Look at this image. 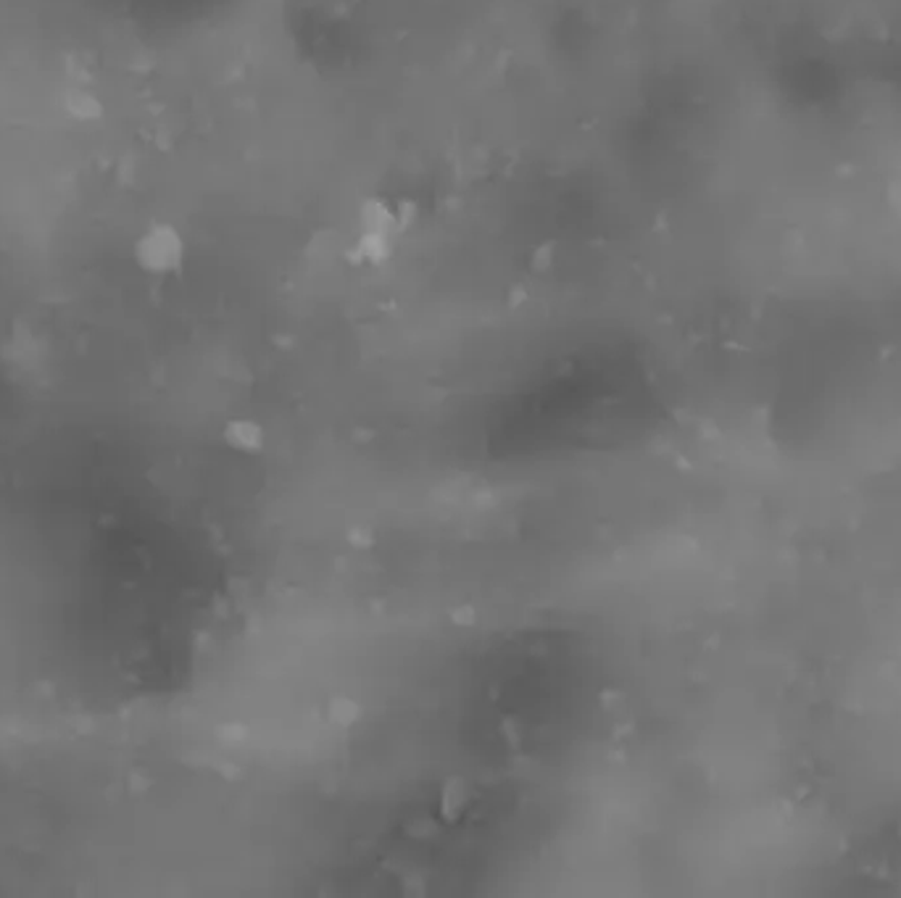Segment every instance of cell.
I'll return each mask as SVG.
<instances>
[{
  "mask_svg": "<svg viewBox=\"0 0 901 898\" xmlns=\"http://www.w3.org/2000/svg\"><path fill=\"white\" fill-rule=\"evenodd\" d=\"M132 256H135L138 267H140L145 275L164 277V275H172V272H177L183 267V261H185V240H183V235L172 224L158 222V224H150L135 240Z\"/></svg>",
  "mask_w": 901,
  "mask_h": 898,
  "instance_id": "1",
  "label": "cell"
},
{
  "mask_svg": "<svg viewBox=\"0 0 901 898\" xmlns=\"http://www.w3.org/2000/svg\"><path fill=\"white\" fill-rule=\"evenodd\" d=\"M61 106L64 111L74 119V122H82V124H90V122H98L103 116V103L100 97L85 88H72L66 90L64 97H61Z\"/></svg>",
  "mask_w": 901,
  "mask_h": 898,
  "instance_id": "2",
  "label": "cell"
},
{
  "mask_svg": "<svg viewBox=\"0 0 901 898\" xmlns=\"http://www.w3.org/2000/svg\"><path fill=\"white\" fill-rule=\"evenodd\" d=\"M225 435H227V443L235 445V448H240V451H253V448H259L261 440H264L261 429L256 425H251V422H233V425L227 427Z\"/></svg>",
  "mask_w": 901,
  "mask_h": 898,
  "instance_id": "3",
  "label": "cell"
}]
</instances>
